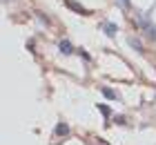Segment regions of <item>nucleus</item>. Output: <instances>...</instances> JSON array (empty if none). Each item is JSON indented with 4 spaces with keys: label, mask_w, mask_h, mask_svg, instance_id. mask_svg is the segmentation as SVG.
Returning a JSON list of instances; mask_svg holds the SVG:
<instances>
[{
    "label": "nucleus",
    "mask_w": 156,
    "mask_h": 145,
    "mask_svg": "<svg viewBox=\"0 0 156 145\" xmlns=\"http://www.w3.org/2000/svg\"><path fill=\"white\" fill-rule=\"evenodd\" d=\"M101 92H103V96L109 98V100H116V98H118V94H116L114 89H109V87H101Z\"/></svg>",
    "instance_id": "20e7f679"
},
{
    "label": "nucleus",
    "mask_w": 156,
    "mask_h": 145,
    "mask_svg": "<svg viewBox=\"0 0 156 145\" xmlns=\"http://www.w3.org/2000/svg\"><path fill=\"white\" fill-rule=\"evenodd\" d=\"M67 134H69V125H67V123L56 125V136H67Z\"/></svg>",
    "instance_id": "39448f33"
},
{
    "label": "nucleus",
    "mask_w": 156,
    "mask_h": 145,
    "mask_svg": "<svg viewBox=\"0 0 156 145\" xmlns=\"http://www.w3.org/2000/svg\"><path fill=\"white\" fill-rule=\"evenodd\" d=\"M65 5L69 7V9H74L76 13H80V16H89V11H87V9H83V7L78 5V2H72V0H65Z\"/></svg>",
    "instance_id": "f03ea898"
},
{
    "label": "nucleus",
    "mask_w": 156,
    "mask_h": 145,
    "mask_svg": "<svg viewBox=\"0 0 156 145\" xmlns=\"http://www.w3.org/2000/svg\"><path fill=\"white\" fill-rule=\"evenodd\" d=\"M145 31H147V34H150V38H156V27H154L152 23H150V25H147V27H145Z\"/></svg>",
    "instance_id": "6e6552de"
},
{
    "label": "nucleus",
    "mask_w": 156,
    "mask_h": 145,
    "mask_svg": "<svg viewBox=\"0 0 156 145\" xmlns=\"http://www.w3.org/2000/svg\"><path fill=\"white\" fill-rule=\"evenodd\" d=\"M129 45H132L134 49H136V52H143V45H140V42H138L136 38H129Z\"/></svg>",
    "instance_id": "0eeeda50"
},
{
    "label": "nucleus",
    "mask_w": 156,
    "mask_h": 145,
    "mask_svg": "<svg viewBox=\"0 0 156 145\" xmlns=\"http://www.w3.org/2000/svg\"><path fill=\"white\" fill-rule=\"evenodd\" d=\"M58 49H60V54H65V56L74 54V45H72L69 40H60V42H58Z\"/></svg>",
    "instance_id": "f257e3e1"
},
{
    "label": "nucleus",
    "mask_w": 156,
    "mask_h": 145,
    "mask_svg": "<svg viewBox=\"0 0 156 145\" xmlns=\"http://www.w3.org/2000/svg\"><path fill=\"white\" fill-rule=\"evenodd\" d=\"M116 123H118V125H125V123H127V121L123 118V116H116Z\"/></svg>",
    "instance_id": "1a4fd4ad"
},
{
    "label": "nucleus",
    "mask_w": 156,
    "mask_h": 145,
    "mask_svg": "<svg viewBox=\"0 0 156 145\" xmlns=\"http://www.w3.org/2000/svg\"><path fill=\"white\" fill-rule=\"evenodd\" d=\"M98 110H101L103 116H112V107L109 105H98Z\"/></svg>",
    "instance_id": "423d86ee"
},
{
    "label": "nucleus",
    "mask_w": 156,
    "mask_h": 145,
    "mask_svg": "<svg viewBox=\"0 0 156 145\" xmlns=\"http://www.w3.org/2000/svg\"><path fill=\"white\" fill-rule=\"evenodd\" d=\"M118 2H123V5L127 7V5H129V0H118Z\"/></svg>",
    "instance_id": "9d476101"
},
{
    "label": "nucleus",
    "mask_w": 156,
    "mask_h": 145,
    "mask_svg": "<svg viewBox=\"0 0 156 145\" xmlns=\"http://www.w3.org/2000/svg\"><path fill=\"white\" fill-rule=\"evenodd\" d=\"M103 31L107 34V36H116V34H118V27H116L114 23H105V25H103Z\"/></svg>",
    "instance_id": "7ed1b4c3"
}]
</instances>
